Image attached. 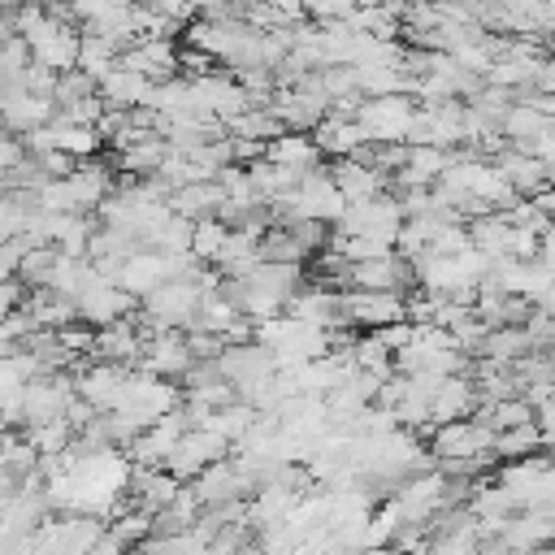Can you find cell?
<instances>
[{
	"label": "cell",
	"mask_w": 555,
	"mask_h": 555,
	"mask_svg": "<svg viewBox=\"0 0 555 555\" xmlns=\"http://www.w3.org/2000/svg\"><path fill=\"white\" fill-rule=\"evenodd\" d=\"M408 143H434V147L468 143V108L455 104V100L425 104V108L416 113V126H412V139H408Z\"/></svg>",
	"instance_id": "cell-8"
},
{
	"label": "cell",
	"mask_w": 555,
	"mask_h": 555,
	"mask_svg": "<svg viewBox=\"0 0 555 555\" xmlns=\"http://www.w3.org/2000/svg\"><path fill=\"white\" fill-rule=\"evenodd\" d=\"M91 95H100V82L87 74V69H69V74H61L56 78V108H69V104H78V100H91Z\"/></svg>",
	"instance_id": "cell-29"
},
{
	"label": "cell",
	"mask_w": 555,
	"mask_h": 555,
	"mask_svg": "<svg viewBox=\"0 0 555 555\" xmlns=\"http://www.w3.org/2000/svg\"><path fill=\"white\" fill-rule=\"evenodd\" d=\"M191 4H199V9H208L212 17H230V13H225V4H230V0H191Z\"/></svg>",
	"instance_id": "cell-33"
},
{
	"label": "cell",
	"mask_w": 555,
	"mask_h": 555,
	"mask_svg": "<svg viewBox=\"0 0 555 555\" xmlns=\"http://www.w3.org/2000/svg\"><path fill=\"white\" fill-rule=\"evenodd\" d=\"M538 91L555 95V61H542V69H538Z\"/></svg>",
	"instance_id": "cell-31"
},
{
	"label": "cell",
	"mask_w": 555,
	"mask_h": 555,
	"mask_svg": "<svg viewBox=\"0 0 555 555\" xmlns=\"http://www.w3.org/2000/svg\"><path fill=\"white\" fill-rule=\"evenodd\" d=\"M269 156L304 178V173L321 169V156H325V152H321V143H317L312 134H304V130H282V134L269 143Z\"/></svg>",
	"instance_id": "cell-21"
},
{
	"label": "cell",
	"mask_w": 555,
	"mask_h": 555,
	"mask_svg": "<svg viewBox=\"0 0 555 555\" xmlns=\"http://www.w3.org/2000/svg\"><path fill=\"white\" fill-rule=\"evenodd\" d=\"M269 208H273L278 221L312 217V221H330V225H334V221L347 212V195L338 191V182H334L330 169H312V173H304V178L295 182L291 195H282V199L269 204Z\"/></svg>",
	"instance_id": "cell-2"
},
{
	"label": "cell",
	"mask_w": 555,
	"mask_h": 555,
	"mask_svg": "<svg viewBox=\"0 0 555 555\" xmlns=\"http://www.w3.org/2000/svg\"><path fill=\"white\" fill-rule=\"evenodd\" d=\"M434 460H499L494 455V429L481 416H460L447 425H434V442H429Z\"/></svg>",
	"instance_id": "cell-4"
},
{
	"label": "cell",
	"mask_w": 555,
	"mask_h": 555,
	"mask_svg": "<svg viewBox=\"0 0 555 555\" xmlns=\"http://www.w3.org/2000/svg\"><path fill=\"white\" fill-rule=\"evenodd\" d=\"M69 191H74V204H78L82 212H91V208H100L117 186H113L108 165H95V156H91V160H78V169L69 173Z\"/></svg>",
	"instance_id": "cell-24"
},
{
	"label": "cell",
	"mask_w": 555,
	"mask_h": 555,
	"mask_svg": "<svg viewBox=\"0 0 555 555\" xmlns=\"http://www.w3.org/2000/svg\"><path fill=\"white\" fill-rule=\"evenodd\" d=\"M199 299H204V282L169 278L147 299H139V317L134 321L143 325V334H156V330H191L195 325V312H199Z\"/></svg>",
	"instance_id": "cell-1"
},
{
	"label": "cell",
	"mask_w": 555,
	"mask_h": 555,
	"mask_svg": "<svg viewBox=\"0 0 555 555\" xmlns=\"http://www.w3.org/2000/svg\"><path fill=\"white\" fill-rule=\"evenodd\" d=\"M538 208H542V212H546V217L555 221V186H546V191L538 195Z\"/></svg>",
	"instance_id": "cell-32"
},
{
	"label": "cell",
	"mask_w": 555,
	"mask_h": 555,
	"mask_svg": "<svg viewBox=\"0 0 555 555\" xmlns=\"http://www.w3.org/2000/svg\"><path fill=\"white\" fill-rule=\"evenodd\" d=\"M113 282H117L121 291H130L134 299H147L160 282H169V256L156 251V247H143V251H134V256H126V260L117 264Z\"/></svg>",
	"instance_id": "cell-13"
},
{
	"label": "cell",
	"mask_w": 555,
	"mask_h": 555,
	"mask_svg": "<svg viewBox=\"0 0 555 555\" xmlns=\"http://www.w3.org/2000/svg\"><path fill=\"white\" fill-rule=\"evenodd\" d=\"M481 22L494 30H512V35H533L542 26H551V9L546 0H481L477 4Z\"/></svg>",
	"instance_id": "cell-11"
},
{
	"label": "cell",
	"mask_w": 555,
	"mask_h": 555,
	"mask_svg": "<svg viewBox=\"0 0 555 555\" xmlns=\"http://www.w3.org/2000/svg\"><path fill=\"white\" fill-rule=\"evenodd\" d=\"M416 95L408 91H395V95H373L360 104L356 121L360 130L369 134V143H408L412 139V126H416Z\"/></svg>",
	"instance_id": "cell-3"
},
{
	"label": "cell",
	"mask_w": 555,
	"mask_h": 555,
	"mask_svg": "<svg viewBox=\"0 0 555 555\" xmlns=\"http://www.w3.org/2000/svg\"><path fill=\"white\" fill-rule=\"evenodd\" d=\"M139 312V299L130 295V291H121L104 269L91 278V286L78 295V317L87 321V325H95V330H104V325H117V321H126V317H134Z\"/></svg>",
	"instance_id": "cell-6"
},
{
	"label": "cell",
	"mask_w": 555,
	"mask_h": 555,
	"mask_svg": "<svg viewBox=\"0 0 555 555\" xmlns=\"http://www.w3.org/2000/svg\"><path fill=\"white\" fill-rule=\"evenodd\" d=\"M538 447H546L538 421L516 425V429H499V434H494V455H499V460H525V455H533Z\"/></svg>",
	"instance_id": "cell-26"
},
{
	"label": "cell",
	"mask_w": 555,
	"mask_h": 555,
	"mask_svg": "<svg viewBox=\"0 0 555 555\" xmlns=\"http://www.w3.org/2000/svg\"><path fill=\"white\" fill-rule=\"evenodd\" d=\"M78 377V395L87 403H95L100 412H113L121 403V390L130 382V369L126 364H113V360H91L87 369L74 373Z\"/></svg>",
	"instance_id": "cell-12"
},
{
	"label": "cell",
	"mask_w": 555,
	"mask_h": 555,
	"mask_svg": "<svg viewBox=\"0 0 555 555\" xmlns=\"http://www.w3.org/2000/svg\"><path fill=\"white\" fill-rule=\"evenodd\" d=\"M139 369H147V373H156V377H186L191 369H195V351H191V343H186V330H156V334H147V343H143V364Z\"/></svg>",
	"instance_id": "cell-9"
},
{
	"label": "cell",
	"mask_w": 555,
	"mask_h": 555,
	"mask_svg": "<svg viewBox=\"0 0 555 555\" xmlns=\"http://www.w3.org/2000/svg\"><path fill=\"white\" fill-rule=\"evenodd\" d=\"M546 9H551V26H555V0H546Z\"/></svg>",
	"instance_id": "cell-35"
},
{
	"label": "cell",
	"mask_w": 555,
	"mask_h": 555,
	"mask_svg": "<svg viewBox=\"0 0 555 555\" xmlns=\"http://www.w3.org/2000/svg\"><path fill=\"white\" fill-rule=\"evenodd\" d=\"M312 139H317L321 152L334 156V160H343V156H360V152L369 147V134L360 130V121H356V117H338V113H330V117L312 130Z\"/></svg>",
	"instance_id": "cell-19"
},
{
	"label": "cell",
	"mask_w": 555,
	"mask_h": 555,
	"mask_svg": "<svg viewBox=\"0 0 555 555\" xmlns=\"http://www.w3.org/2000/svg\"><path fill=\"white\" fill-rule=\"evenodd\" d=\"M234 451V442L230 438H221V434H212L208 425H191L182 438H178V447H173V455H169V473L173 477H182V481H195L208 464H217V460H225Z\"/></svg>",
	"instance_id": "cell-5"
},
{
	"label": "cell",
	"mask_w": 555,
	"mask_h": 555,
	"mask_svg": "<svg viewBox=\"0 0 555 555\" xmlns=\"http://www.w3.org/2000/svg\"><path fill=\"white\" fill-rule=\"evenodd\" d=\"M152 91H156V82H152L147 74H139L134 65H126V61H117V65L100 78V95H104L108 108H147Z\"/></svg>",
	"instance_id": "cell-14"
},
{
	"label": "cell",
	"mask_w": 555,
	"mask_h": 555,
	"mask_svg": "<svg viewBox=\"0 0 555 555\" xmlns=\"http://www.w3.org/2000/svg\"><path fill=\"white\" fill-rule=\"evenodd\" d=\"M533 100H538V104L551 113V121H555V95H546V91H542V95H533Z\"/></svg>",
	"instance_id": "cell-34"
},
{
	"label": "cell",
	"mask_w": 555,
	"mask_h": 555,
	"mask_svg": "<svg viewBox=\"0 0 555 555\" xmlns=\"http://www.w3.org/2000/svg\"><path fill=\"white\" fill-rule=\"evenodd\" d=\"M0 108H4V126H9V134H30V130H39V126H48V121L56 117V100L30 91L26 82H4Z\"/></svg>",
	"instance_id": "cell-10"
},
{
	"label": "cell",
	"mask_w": 555,
	"mask_h": 555,
	"mask_svg": "<svg viewBox=\"0 0 555 555\" xmlns=\"http://www.w3.org/2000/svg\"><path fill=\"white\" fill-rule=\"evenodd\" d=\"M343 317H347V325L386 330V325L408 321V299L399 291H360V286H347L343 291Z\"/></svg>",
	"instance_id": "cell-7"
},
{
	"label": "cell",
	"mask_w": 555,
	"mask_h": 555,
	"mask_svg": "<svg viewBox=\"0 0 555 555\" xmlns=\"http://www.w3.org/2000/svg\"><path fill=\"white\" fill-rule=\"evenodd\" d=\"M87 555H134V546H126L121 538H113V533H104Z\"/></svg>",
	"instance_id": "cell-30"
},
{
	"label": "cell",
	"mask_w": 555,
	"mask_h": 555,
	"mask_svg": "<svg viewBox=\"0 0 555 555\" xmlns=\"http://www.w3.org/2000/svg\"><path fill=\"white\" fill-rule=\"evenodd\" d=\"M555 130V121H551V113L529 95V100H516L512 108H507V117H503V134L512 139V147H529V143H538L542 134H551Z\"/></svg>",
	"instance_id": "cell-20"
},
{
	"label": "cell",
	"mask_w": 555,
	"mask_h": 555,
	"mask_svg": "<svg viewBox=\"0 0 555 555\" xmlns=\"http://www.w3.org/2000/svg\"><path fill=\"white\" fill-rule=\"evenodd\" d=\"M481 403V386L464 373H451L434 386V425H447V421H460V416H473Z\"/></svg>",
	"instance_id": "cell-18"
},
{
	"label": "cell",
	"mask_w": 555,
	"mask_h": 555,
	"mask_svg": "<svg viewBox=\"0 0 555 555\" xmlns=\"http://www.w3.org/2000/svg\"><path fill=\"white\" fill-rule=\"evenodd\" d=\"M48 134H52V152H69L74 160H91L100 147H104V134L95 126H82V121H69V117H52L48 121Z\"/></svg>",
	"instance_id": "cell-23"
},
{
	"label": "cell",
	"mask_w": 555,
	"mask_h": 555,
	"mask_svg": "<svg viewBox=\"0 0 555 555\" xmlns=\"http://www.w3.org/2000/svg\"><path fill=\"white\" fill-rule=\"evenodd\" d=\"M494 165H499V173L512 182V191H516L520 199H538V195L551 186L546 165H542L533 152H525V147H503V152L494 156Z\"/></svg>",
	"instance_id": "cell-16"
},
{
	"label": "cell",
	"mask_w": 555,
	"mask_h": 555,
	"mask_svg": "<svg viewBox=\"0 0 555 555\" xmlns=\"http://www.w3.org/2000/svg\"><path fill=\"white\" fill-rule=\"evenodd\" d=\"M221 204H225V191H221L217 178H208V182H186V186H178V191L169 195V208H173L178 217H186V221L217 217Z\"/></svg>",
	"instance_id": "cell-22"
},
{
	"label": "cell",
	"mask_w": 555,
	"mask_h": 555,
	"mask_svg": "<svg viewBox=\"0 0 555 555\" xmlns=\"http://www.w3.org/2000/svg\"><path fill=\"white\" fill-rule=\"evenodd\" d=\"M225 243H230V225H225L221 217H204V221H195V243H191V251H195L204 264H217L221 251H225Z\"/></svg>",
	"instance_id": "cell-28"
},
{
	"label": "cell",
	"mask_w": 555,
	"mask_h": 555,
	"mask_svg": "<svg viewBox=\"0 0 555 555\" xmlns=\"http://www.w3.org/2000/svg\"><path fill=\"white\" fill-rule=\"evenodd\" d=\"M126 52L117 48V43H108V39H100V35H82V56H78V69H87L95 82L121 61Z\"/></svg>",
	"instance_id": "cell-27"
},
{
	"label": "cell",
	"mask_w": 555,
	"mask_h": 555,
	"mask_svg": "<svg viewBox=\"0 0 555 555\" xmlns=\"http://www.w3.org/2000/svg\"><path fill=\"white\" fill-rule=\"evenodd\" d=\"M494 434L499 429H516V425H529L533 416H538V408H533V399L529 395H512V399H499V403H486L481 412H477Z\"/></svg>",
	"instance_id": "cell-25"
},
{
	"label": "cell",
	"mask_w": 555,
	"mask_h": 555,
	"mask_svg": "<svg viewBox=\"0 0 555 555\" xmlns=\"http://www.w3.org/2000/svg\"><path fill=\"white\" fill-rule=\"evenodd\" d=\"M334 182H338V191L347 195V204H360V199H377V195H386V182H390V173H382L377 165H369L364 156H343V160H334Z\"/></svg>",
	"instance_id": "cell-17"
},
{
	"label": "cell",
	"mask_w": 555,
	"mask_h": 555,
	"mask_svg": "<svg viewBox=\"0 0 555 555\" xmlns=\"http://www.w3.org/2000/svg\"><path fill=\"white\" fill-rule=\"evenodd\" d=\"M182 477H173L169 468H147V464H134V477H130V503L143 507V512H165L178 494H182Z\"/></svg>",
	"instance_id": "cell-15"
}]
</instances>
